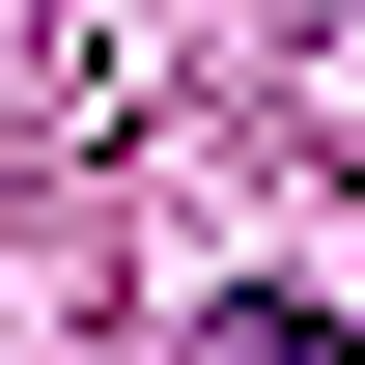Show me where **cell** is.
<instances>
[{"label": "cell", "instance_id": "obj_1", "mask_svg": "<svg viewBox=\"0 0 365 365\" xmlns=\"http://www.w3.org/2000/svg\"><path fill=\"white\" fill-rule=\"evenodd\" d=\"M225 365H365V309H225Z\"/></svg>", "mask_w": 365, "mask_h": 365}]
</instances>
